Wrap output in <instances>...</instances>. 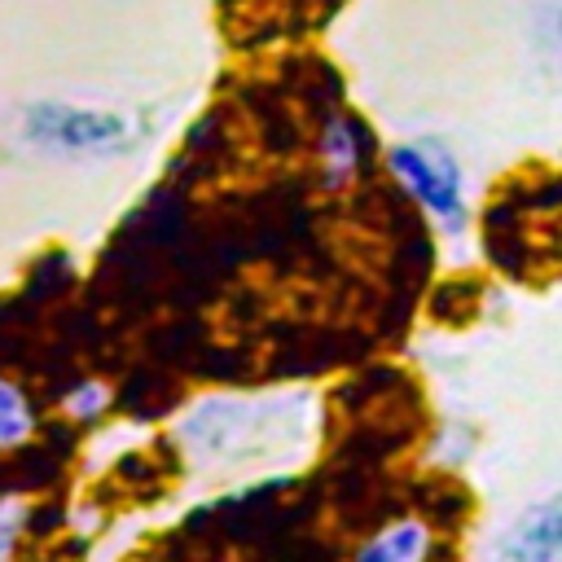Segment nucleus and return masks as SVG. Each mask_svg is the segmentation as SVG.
I'll return each mask as SVG.
<instances>
[{
	"label": "nucleus",
	"mask_w": 562,
	"mask_h": 562,
	"mask_svg": "<svg viewBox=\"0 0 562 562\" xmlns=\"http://www.w3.org/2000/svg\"><path fill=\"white\" fill-rule=\"evenodd\" d=\"M31 127L57 145H70V149H101V145H114L123 140V119L114 114H97V110H61V105H44L35 110Z\"/></svg>",
	"instance_id": "f257e3e1"
},
{
	"label": "nucleus",
	"mask_w": 562,
	"mask_h": 562,
	"mask_svg": "<svg viewBox=\"0 0 562 562\" xmlns=\"http://www.w3.org/2000/svg\"><path fill=\"white\" fill-rule=\"evenodd\" d=\"M391 167H395V176L413 189V198L426 206V211H435V215H457V206H461V189H457V176L443 167V162H435L430 154H422V149H395L391 154Z\"/></svg>",
	"instance_id": "f03ea898"
},
{
	"label": "nucleus",
	"mask_w": 562,
	"mask_h": 562,
	"mask_svg": "<svg viewBox=\"0 0 562 562\" xmlns=\"http://www.w3.org/2000/svg\"><path fill=\"white\" fill-rule=\"evenodd\" d=\"M426 553H430V527L422 518H400L395 527L378 531L356 553V562H426Z\"/></svg>",
	"instance_id": "7ed1b4c3"
},
{
	"label": "nucleus",
	"mask_w": 562,
	"mask_h": 562,
	"mask_svg": "<svg viewBox=\"0 0 562 562\" xmlns=\"http://www.w3.org/2000/svg\"><path fill=\"white\" fill-rule=\"evenodd\" d=\"M505 562H562V501L540 509L518 531V540L509 544Z\"/></svg>",
	"instance_id": "20e7f679"
},
{
	"label": "nucleus",
	"mask_w": 562,
	"mask_h": 562,
	"mask_svg": "<svg viewBox=\"0 0 562 562\" xmlns=\"http://www.w3.org/2000/svg\"><path fill=\"white\" fill-rule=\"evenodd\" d=\"M31 430V413H26V400L0 382V443H18L22 435Z\"/></svg>",
	"instance_id": "39448f33"
},
{
	"label": "nucleus",
	"mask_w": 562,
	"mask_h": 562,
	"mask_svg": "<svg viewBox=\"0 0 562 562\" xmlns=\"http://www.w3.org/2000/svg\"><path fill=\"white\" fill-rule=\"evenodd\" d=\"M9 540H13V527H9V509H0V558L9 553Z\"/></svg>",
	"instance_id": "423d86ee"
}]
</instances>
